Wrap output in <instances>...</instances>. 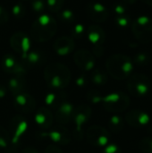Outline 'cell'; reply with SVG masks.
I'll use <instances>...</instances> for the list:
<instances>
[{
    "mask_svg": "<svg viewBox=\"0 0 152 153\" xmlns=\"http://www.w3.org/2000/svg\"><path fill=\"white\" fill-rule=\"evenodd\" d=\"M107 67L109 74L116 79L125 78L132 71L133 66L130 61L122 56H113L108 63Z\"/></svg>",
    "mask_w": 152,
    "mask_h": 153,
    "instance_id": "obj_3",
    "label": "cell"
},
{
    "mask_svg": "<svg viewBox=\"0 0 152 153\" xmlns=\"http://www.w3.org/2000/svg\"><path fill=\"white\" fill-rule=\"evenodd\" d=\"M45 153H62L60 151V149H58L57 147H54V146H49L46 149Z\"/></svg>",
    "mask_w": 152,
    "mask_h": 153,
    "instance_id": "obj_35",
    "label": "cell"
},
{
    "mask_svg": "<svg viewBox=\"0 0 152 153\" xmlns=\"http://www.w3.org/2000/svg\"><path fill=\"white\" fill-rule=\"evenodd\" d=\"M57 22L47 13H42L32 23L30 37L37 42H47L56 33Z\"/></svg>",
    "mask_w": 152,
    "mask_h": 153,
    "instance_id": "obj_1",
    "label": "cell"
},
{
    "mask_svg": "<svg viewBox=\"0 0 152 153\" xmlns=\"http://www.w3.org/2000/svg\"><path fill=\"white\" fill-rule=\"evenodd\" d=\"M86 82H87V81H86V77L84 75H80L75 80V84L78 87H80V88L85 86L86 85Z\"/></svg>",
    "mask_w": 152,
    "mask_h": 153,
    "instance_id": "obj_34",
    "label": "cell"
},
{
    "mask_svg": "<svg viewBox=\"0 0 152 153\" xmlns=\"http://www.w3.org/2000/svg\"><path fill=\"white\" fill-rule=\"evenodd\" d=\"M104 108L111 111H123L129 106V98L123 92L111 93L100 97V102Z\"/></svg>",
    "mask_w": 152,
    "mask_h": 153,
    "instance_id": "obj_4",
    "label": "cell"
},
{
    "mask_svg": "<svg viewBox=\"0 0 152 153\" xmlns=\"http://www.w3.org/2000/svg\"><path fill=\"white\" fill-rule=\"evenodd\" d=\"M56 95L53 92H50L48 94H47L46 98H45V102L47 106H54V105H56Z\"/></svg>",
    "mask_w": 152,
    "mask_h": 153,
    "instance_id": "obj_31",
    "label": "cell"
},
{
    "mask_svg": "<svg viewBox=\"0 0 152 153\" xmlns=\"http://www.w3.org/2000/svg\"><path fill=\"white\" fill-rule=\"evenodd\" d=\"M65 4V0H46L47 9L51 13H58L61 11Z\"/></svg>",
    "mask_w": 152,
    "mask_h": 153,
    "instance_id": "obj_26",
    "label": "cell"
},
{
    "mask_svg": "<svg viewBox=\"0 0 152 153\" xmlns=\"http://www.w3.org/2000/svg\"><path fill=\"white\" fill-rule=\"evenodd\" d=\"M140 149L144 153H152V137L143 138L140 143Z\"/></svg>",
    "mask_w": 152,
    "mask_h": 153,
    "instance_id": "obj_29",
    "label": "cell"
},
{
    "mask_svg": "<svg viewBox=\"0 0 152 153\" xmlns=\"http://www.w3.org/2000/svg\"><path fill=\"white\" fill-rule=\"evenodd\" d=\"M30 7L35 13L40 15L47 9L46 0H30Z\"/></svg>",
    "mask_w": 152,
    "mask_h": 153,
    "instance_id": "obj_25",
    "label": "cell"
},
{
    "mask_svg": "<svg viewBox=\"0 0 152 153\" xmlns=\"http://www.w3.org/2000/svg\"><path fill=\"white\" fill-rule=\"evenodd\" d=\"M87 15L95 22H104L108 18L107 8L100 3L91 2L86 7Z\"/></svg>",
    "mask_w": 152,
    "mask_h": 153,
    "instance_id": "obj_12",
    "label": "cell"
},
{
    "mask_svg": "<svg viewBox=\"0 0 152 153\" xmlns=\"http://www.w3.org/2000/svg\"><path fill=\"white\" fill-rule=\"evenodd\" d=\"M87 38L90 43L93 45H99L101 44L105 39V33L103 30L97 25H90L87 29L86 32Z\"/></svg>",
    "mask_w": 152,
    "mask_h": 153,
    "instance_id": "obj_18",
    "label": "cell"
},
{
    "mask_svg": "<svg viewBox=\"0 0 152 153\" xmlns=\"http://www.w3.org/2000/svg\"><path fill=\"white\" fill-rule=\"evenodd\" d=\"M149 80L142 75L133 77L128 82V90L131 94L136 97H142L149 91Z\"/></svg>",
    "mask_w": 152,
    "mask_h": 153,
    "instance_id": "obj_8",
    "label": "cell"
},
{
    "mask_svg": "<svg viewBox=\"0 0 152 153\" xmlns=\"http://www.w3.org/2000/svg\"><path fill=\"white\" fill-rule=\"evenodd\" d=\"M13 101L15 107L24 112H30L34 109L35 107V103L32 97L25 93L24 91L15 94Z\"/></svg>",
    "mask_w": 152,
    "mask_h": 153,
    "instance_id": "obj_15",
    "label": "cell"
},
{
    "mask_svg": "<svg viewBox=\"0 0 152 153\" xmlns=\"http://www.w3.org/2000/svg\"><path fill=\"white\" fill-rule=\"evenodd\" d=\"M7 91H8L7 88H5V87L3 86V85H0V99L5 98V96H6V94H7Z\"/></svg>",
    "mask_w": 152,
    "mask_h": 153,
    "instance_id": "obj_36",
    "label": "cell"
},
{
    "mask_svg": "<svg viewBox=\"0 0 152 153\" xmlns=\"http://www.w3.org/2000/svg\"><path fill=\"white\" fill-rule=\"evenodd\" d=\"M58 18L62 22L73 23L75 21V13L71 9H64L58 12Z\"/></svg>",
    "mask_w": 152,
    "mask_h": 153,
    "instance_id": "obj_22",
    "label": "cell"
},
{
    "mask_svg": "<svg viewBox=\"0 0 152 153\" xmlns=\"http://www.w3.org/2000/svg\"><path fill=\"white\" fill-rule=\"evenodd\" d=\"M44 77L50 88L54 90H62L68 85L71 78V73L66 65L54 63L46 67Z\"/></svg>",
    "mask_w": 152,
    "mask_h": 153,
    "instance_id": "obj_2",
    "label": "cell"
},
{
    "mask_svg": "<svg viewBox=\"0 0 152 153\" xmlns=\"http://www.w3.org/2000/svg\"><path fill=\"white\" fill-rule=\"evenodd\" d=\"M53 48L58 56H65L70 55L74 50L75 44L72 37L61 36L54 42Z\"/></svg>",
    "mask_w": 152,
    "mask_h": 153,
    "instance_id": "obj_10",
    "label": "cell"
},
{
    "mask_svg": "<svg viewBox=\"0 0 152 153\" xmlns=\"http://www.w3.org/2000/svg\"><path fill=\"white\" fill-rule=\"evenodd\" d=\"M2 68L4 72L13 75L24 76L26 74L25 66L20 63L13 55H5L2 58Z\"/></svg>",
    "mask_w": 152,
    "mask_h": 153,
    "instance_id": "obj_7",
    "label": "cell"
},
{
    "mask_svg": "<svg viewBox=\"0 0 152 153\" xmlns=\"http://www.w3.org/2000/svg\"><path fill=\"white\" fill-rule=\"evenodd\" d=\"M22 60L30 66H38L45 62V55L39 50H30Z\"/></svg>",
    "mask_w": 152,
    "mask_h": 153,
    "instance_id": "obj_19",
    "label": "cell"
},
{
    "mask_svg": "<svg viewBox=\"0 0 152 153\" xmlns=\"http://www.w3.org/2000/svg\"><path fill=\"white\" fill-rule=\"evenodd\" d=\"M34 120L39 126L43 128H48L51 126L53 122L52 113L47 108H41L37 111L34 117Z\"/></svg>",
    "mask_w": 152,
    "mask_h": 153,
    "instance_id": "obj_16",
    "label": "cell"
},
{
    "mask_svg": "<svg viewBox=\"0 0 152 153\" xmlns=\"http://www.w3.org/2000/svg\"><path fill=\"white\" fill-rule=\"evenodd\" d=\"M9 142H8V134H6V131L0 127V148L5 149L8 147Z\"/></svg>",
    "mask_w": 152,
    "mask_h": 153,
    "instance_id": "obj_30",
    "label": "cell"
},
{
    "mask_svg": "<svg viewBox=\"0 0 152 153\" xmlns=\"http://www.w3.org/2000/svg\"><path fill=\"white\" fill-rule=\"evenodd\" d=\"M13 126V135L11 138L12 144H17L21 140V137L26 133L28 129V123L25 119L20 118L15 121L14 124H12Z\"/></svg>",
    "mask_w": 152,
    "mask_h": 153,
    "instance_id": "obj_17",
    "label": "cell"
},
{
    "mask_svg": "<svg viewBox=\"0 0 152 153\" xmlns=\"http://www.w3.org/2000/svg\"><path fill=\"white\" fill-rule=\"evenodd\" d=\"M87 138L90 144L97 147H106L109 142V134L100 126H92L87 132Z\"/></svg>",
    "mask_w": 152,
    "mask_h": 153,
    "instance_id": "obj_6",
    "label": "cell"
},
{
    "mask_svg": "<svg viewBox=\"0 0 152 153\" xmlns=\"http://www.w3.org/2000/svg\"><path fill=\"white\" fill-rule=\"evenodd\" d=\"M12 14L18 20L24 18L26 15V7L22 3H17L14 4L12 7Z\"/></svg>",
    "mask_w": 152,
    "mask_h": 153,
    "instance_id": "obj_27",
    "label": "cell"
},
{
    "mask_svg": "<svg viewBox=\"0 0 152 153\" xmlns=\"http://www.w3.org/2000/svg\"><path fill=\"white\" fill-rule=\"evenodd\" d=\"M41 137H47L52 142L56 143H68L70 138L66 135V133L65 131L60 130H52L49 132H45L40 134Z\"/></svg>",
    "mask_w": 152,
    "mask_h": 153,
    "instance_id": "obj_21",
    "label": "cell"
},
{
    "mask_svg": "<svg viewBox=\"0 0 152 153\" xmlns=\"http://www.w3.org/2000/svg\"><path fill=\"white\" fill-rule=\"evenodd\" d=\"M103 153H121V152L116 144H108L105 147Z\"/></svg>",
    "mask_w": 152,
    "mask_h": 153,
    "instance_id": "obj_33",
    "label": "cell"
},
{
    "mask_svg": "<svg viewBox=\"0 0 152 153\" xmlns=\"http://www.w3.org/2000/svg\"><path fill=\"white\" fill-rule=\"evenodd\" d=\"M107 74L100 70H94L91 74V82L96 85H103L107 82Z\"/></svg>",
    "mask_w": 152,
    "mask_h": 153,
    "instance_id": "obj_23",
    "label": "cell"
},
{
    "mask_svg": "<svg viewBox=\"0 0 152 153\" xmlns=\"http://www.w3.org/2000/svg\"><path fill=\"white\" fill-rule=\"evenodd\" d=\"M73 60L76 65L83 71H91L95 66L94 56L85 49L76 51L73 55Z\"/></svg>",
    "mask_w": 152,
    "mask_h": 153,
    "instance_id": "obj_9",
    "label": "cell"
},
{
    "mask_svg": "<svg viewBox=\"0 0 152 153\" xmlns=\"http://www.w3.org/2000/svg\"><path fill=\"white\" fill-rule=\"evenodd\" d=\"M110 130L114 133L120 132L124 127V121L119 116H113L109 120Z\"/></svg>",
    "mask_w": 152,
    "mask_h": 153,
    "instance_id": "obj_24",
    "label": "cell"
},
{
    "mask_svg": "<svg viewBox=\"0 0 152 153\" xmlns=\"http://www.w3.org/2000/svg\"><path fill=\"white\" fill-rule=\"evenodd\" d=\"M10 45L12 48L24 58L27 53L30 50L31 42L30 37L24 32H15L10 38Z\"/></svg>",
    "mask_w": 152,
    "mask_h": 153,
    "instance_id": "obj_5",
    "label": "cell"
},
{
    "mask_svg": "<svg viewBox=\"0 0 152 153\" xmlns=\"http://www.w3.org/2000/svg\"><path fill=\"white\" fill-rule=\"evenodd\" d=\"M26 86V82L24 76L13 75L8 81V91L13 94L23 92V90Z\"/></svg>",
    "mask_w": 152,
    "mask_h": 153,
    "instance_id": "obj_20",
    "label": "cell"
},
{
    "mask_svg": "<svg viewBox=\"0 0 152 153\" xmlns=\"http://www.w3.org/2000/svg\"><path fill=\"white\" fill-rule=\"evenodd\" d=\"M86 32H87V28L82 23L74 24L71 30L72 38L74 39H82L86 34Z\"/></svg>",
    "mask_w": 152,
    "mask_h": 153,
    "instance_id": "obj_28",
    "label": "cell"
},
{
    "mask_svg": "<svg viewBox=\"0 0 152 153\" xmlns=\"http://www.w3.org/2000/svg\"><path fill=\"white\" fill-rule=\"evenodd\" d=\"M8 19H9L8 12L3 6L0 5V25L4 24L5 22H7Z\"/></svg>",
    "mask_w": 152,
    "mask_h": 153,
    "instance_id": "obj_32",
    "label": "cell"
},
{
    "mask_svg": "<svg viewBox=\"0 0 152 153\" xmlns=\"http://www.w3.org/2000/svg\"><path fill=\"white\" fill-rule=\"evenodd\" d=\"M125 120L131 126L142 127L146 126L150 122V117L147 113L142 110H132L129 111L125 116Z\"/></svg>",
    "mask_w": 152,
    "mask_h": 153,
    "instance_id": "obj_14",
    "label": "cell"
},
{
    "mask_svg": "<svg viewBox=\"0 0 152 153\" xmlns=\"http://www.w3.org/2000/svg\"><path fill=\"white\" fill-rule=\"evenodd\" d=\"M56 112V120L61 124H66L73 119L74 113V107L69 101H62L57 104Z\"/></svg>",
    "mask_w": 152,
    "mask_h": 153,
    "instance_id": "obj_11",
    "label": "cell"
},
{
    "mask_svg": "<svg viewBox=\"0 0 152 153\" xmlns=\"http://www.w3.org/2000/svg\"><path fill=\"white\" fill-rule=\"evenodd\" d=\"M22 153H39V151H38V150H36L34 147H32V146H29V147H27V148H25V149H24V151H23V152Z\"/></svg>",
    "mask_w": 152,
    "mask_h": 153,
    "instance_id": "obj_37",
    "label": "cell"
},
{
    "mask_svg": "<svg viewBox=\"0 0 152 153\" xmlns=\"http://www.w3.org/2000/svg\"><path fill=\"white\" fill-rule=\"evenodd\" d=\"M91 115V109L87 106H82L77 110H74L73 120L75 124V130L77 134L82 132V128L89 121Z\"/></svg>",
    "mask_w": 152,
    "mask_h": 153,
    "instance_id": "obj_13",
    "label": "cell"
}]
</instances>
